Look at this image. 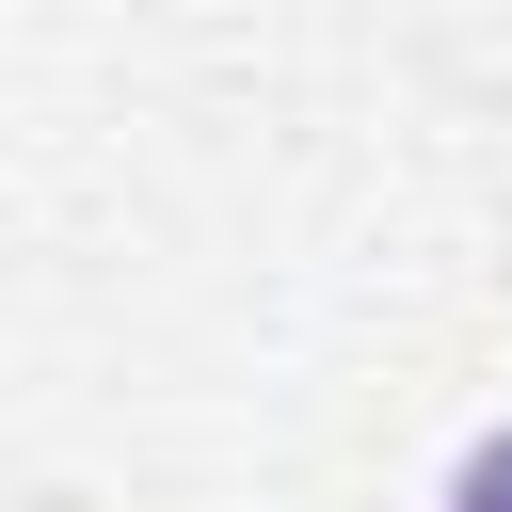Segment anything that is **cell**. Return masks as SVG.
Returning <instances> with one entry per match:
<instances>
[{"label":"cell","mask_w":512,"mask_h":512,"mask_svg":"<svg viewBox=\"0 0 512 512\" xmlns=\"http://www.w3.org/2000/svg\"><path fill=\"white\" fill-rule=\"evenodd\" d=\"M448 512H512V432H496V448H464V480H448Z\"/></svg>","instance_id":"obj_1"}]
</instances>
